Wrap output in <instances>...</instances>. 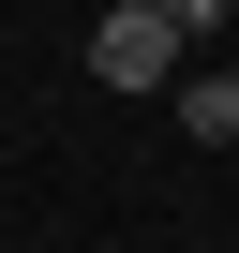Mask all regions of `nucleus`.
<instances>
[{
	"mask_svg": "<svg viewBox=\"0 0 239 253\" xmlns=\"http://www.w3.org/2000/svg\"><path fill=\"white\" fill-rule=\"evenodd\" d=\"M224 30V0H105L90 15V75L105 89H179V45Z\"/></svg>",
	"mask_w": 239,
	"mask_h": 253,
	"instance_id": "obj_1",
	"label": "nucleus"
},
{
	"mask_svg": "<svg viewBox=\"0 0 239 253\" xmlns=\"http://www.w3.org/2000/svg\"><path fill=\"white\" fill-rule=\"evenodd\" d=\"M165 104H179V134H194V149H239V75H224V60H209V75H179Z\"/></svg>",
	"mask_w": 239,
	"mask_h": 253,
	"instance_id": "obj_2",
	"label": "nucleus"
},
{
	"mask_svg": "<svg viewBox=\"0 0 239 253\" xmlns=\"http://www.w3.org/2000/svg\"><path fill=\"white\" fill-rule=\"evenodd\" d=\"M224 75H239V30H224Z\"/></svg>",
	"mask_w": 239,
	"mask_h": 253,
	"instance_id": "obj_3",
	"label": "nucleus"
},
{
	"mask_svg": "<svg viewBox=\"0 0 239 253\" xmlns=\"http://www.w3.org/2000/svg\"><path fill=\"white\" fill-rule=\"evenodd\" d=\"M135 253H165V238H135Z\"/></svg>",
	"mask_w": 239,
	"mask_h": 253,
	"instance_id": "obj_4",
	"label": "nucleus"
}]
</instances>
